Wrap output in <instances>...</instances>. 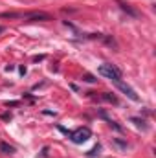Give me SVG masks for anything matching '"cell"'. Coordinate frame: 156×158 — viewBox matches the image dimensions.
I'll use <instances>...</instances> for the list:
<instances>
[{
    "label": "cell",
    "mask_w": 156,
    "mask_h": 158,
    "mask_svg": "<svg viewBox=\"0 0 156 158\" xmlns=\"http://www.w3.org/2000/svg\"><path fill=\"white\" fill-rule=\"evenodd\" d=\"M97 74L99 76H103V77L110 79L112 83L117 81V79H121V70L114 66V64H109V63H105V64H101L99 68H97Z\"/></svg>",
    "instance_id": "6da1fadb"
},
{
    "label": "cell",
    "mask_w": 156,
    "mask_h": 158,
    "mask_svg": "<svg viewBox=\"0 0 156 158\" xmlns=\"http://www.w3.org/2000/svg\"><path fill=\"white\" fill-rule=\"evenodd\" d=\"M90 136H92V131L88 127H79V129L70 132V140L74 143H84V142L90 140Z\"/></svg>",
    "instance_id": "7a4b0ae2"
},
{
    "label": "cell",
    "mask_w": 156,
    "mask_h": 158,
    "mask_svg": "<svg viewBox=\"0 0 156 158\" xmlns=\"http://www.w3.org/2000/svg\"><path fill=\"white\" fill-rule=\"evenodd\" d=\"M114 85H116V88L121 92V94H125L130 101H140V96L136 94V90L130 86V85H127V83H123L121 79H117V81H114Z\"/></svg>",
    "instance_id": "3957f363"
},
{
    "label": "cell",
    "mask_w": 156,
    "mask_h": 158,
    "mask_svg": "<svg viewBox=\"0 0 156 158\" xmlns=\"http://www.w3.org/2000/svg\"><path fill=\"white\" fill-rule=\"evenodd\" d=\"M22 17L28 19V20H50V19H51L48 13H42V11H39V13H26V15H22Z\"/></svg>",
    "instance_id": "277c9868"
},
{
    "label": "cell",
    "mask_w": 156,
    "mask_h": 158,
    "mask_svg": "<svg viewBox=\"0 0 156 158\" xmlns=\"http://www.w3.org/2000/svg\"><path fill=\"white\" fill-rule=\"evenodd\" d=\"M0 151H2L4 155H13V153H15V147L9 145V143H6V142H0Z\"/></svg>",
    "instance_id": "5b68a950"
},
{
    "label": "cell",
    "mask_w": 156,
    "mask_h": 158,
    "mask_svg": "<svg viewBox=\"0 0 156 158\" xmlns=\"http://www.w3.org/2000/svg\"><path fill=\"white\" fill-rule=\"evenodd\" d=\"M105 101H109V103H112V105H117V98L114 94H110V92H103V96H101Z\"/></svg>",
    "instance_id": "8992f818"
},
{
    "label": "cell",
    "mask_w": 156,
    "mask_h": 158,
    "mask_svg": "<svg viewBox=\"0 0 156 158\" xmlns=\"http://www.w3.org/2000/svg\"><path fill=\"white\" fill-rule=\"evenodd\" d=\"M130 121H132V123H134V125H136V127H142V129H143V131H145V129H147V125H143V123H145V121H143V119H140V118H130Z\"/></svg>",
    "instance_id": "52a82bcc"
},
{
    "label": "cell",
    "mask_w": 156,
    "mask_h": 158,
    "mask_svg": "<svg viewBox=\"0 0 156 158\" xmlns=\"http://www.w3.org/2000/svg\"><path fill=\"white\" fill-rule=\"evenodd\" d=\"M83 81H86V83H96L97 79L94 77V76H90V74H84V77H83Z\"/></svg>",
    "instance_id": "ba28073f"
},
{
    "label": "cell",
    "mask_w": 156,
    "mask_h": 158,
    "mask_svg": "<svg viewBox=\"0 0 156 158\" xmlns=\"http://www.w3.org/2000/svg\"><path fill=\"white\" fill-rule=\"evenodd\" d=\"M2 31H4V26H0V33H2Z\"/></svg>",
    "instance_id": "9c48e42d"
}]
</instances>
